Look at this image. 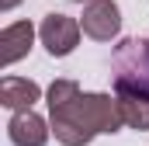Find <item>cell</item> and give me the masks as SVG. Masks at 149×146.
Listing matches in <instances>:
<instances>
[{
    "instance_id": "7a4b0ae2",
    "label": "cell",
    "mask_w": 149,
    "mask_h": 146,
    "mask_svg": "<svg viewBox=\"0 0 149 146\" xmlns=\"http://www.w3.org/2000/svg\"><path fill=\"white\" fill-rule=\"evenodd\" d=\"M114 98L149 101V38H121L111 56Z\"/></svg>"
},
{
    "instance_id": "277c9868",
    "label": "cell",
    "mask_w": 149,
    "mask_h": 146,
    "mask_svg": "<svg viewBox=\"0 0 149 146\" xmlns=\"http://www.w3.org/2000/svg\"><path fill=\"white\" fill-rule=\"evenodd\" d=\"M80 28H83V35L97 38V42H111L121 32V11H118V4L114 0H90L83 7Z\"/></svg>"
},
{
    "instance_id": "6da1fadb",
    "label": "cell",
    "mask_w": 149,
    "mask_h": 146,
    "mask_svg": "<svg viewBox=\"0 0 149 146\" xmlns=\"http://www.w3.org/2000/svg\"><path fill=\"white\" fill-rule=\"evenodd\" d=\"M49 122L63 146H87L101 132L125 125L121 105L111 94H87L76 80H56L49 87Z\"/></svg>"
},
{
    "instance_id": "5b68a950",
    "label": "cell",
    "mask_w": 149,
    "mask_h": 146,
    "mask_svg": "<svg viewBox=\"0 0 149 146\" xmlns=\"http://www.w3.org/2000/svg\"><path fill=\"white\" fill-rule=\"evenodd\" d=\"M49 125H45V118L35 115V111H14V118H10V125H7V136H10V143L14 146H45L49 143Z\"/></svg>"
},
{
    "instance_id": "8992f818",
    "label": "cell",
    "mask_w": 149,
    "mask_h": 146,
    "mask_svg": "<svg viewBox=\"0 0 149 146\" xmlns=\"http://www.w3.org/2000/svg\"><path fill=\"white\" fill-rule=\"evenodd\" d=\"M31 42H35V28L31 21H14L3 28L0 35V63L3 66H14L17 59H24L31 52Z\"/></svg>"
},
{
    "instance_id": "ba28073f",
    "label": "cell",
    "mask_w": 149,
    "mask_h": 146,
    "mask_svg": "<svg viewBox=\"0 0 149 146\" xmlns=\"http://www.w3.org/2000/svg\"><path fill=\"white\" fill-rule=\"evenodd\" d=\"M118 105H121V118H125L128 129H139V132H146V129H149V101L118 98Z\"/></svg>"
},
{
    "instance_id": "30bf717a",
    "label": "cell",
    "mask_w": 149,
    "mask_h": 146,
    "mask_svg": "<svg viewBox=\"0 0 149 146\" xmlns=\"http://www.w3.org/2000/svg\"><path fill=\"white\" fill-rule=\"evenodd\" d=\"M80 4H83V0H80ZM87 4H90V0H87Z\"/></svg>"
},
{
    "instance_id": "9c48e42d",
    "label": "cell",
    "mask_w": 149,
    "mask_h": 146,
    "mask_svg": "<svg viewBox=\"0 0 149 146\" xmlns=\"http://www.w3.org/2000/svg\"><path fill=\"white\" fill-rule=\"evenodd\" d=\"M21 0H0V11H10V7H17Z\"/></svg>"
},
{
    "instance_id": "52a82bcc",
    "label": "cell",
    "mask_w": 149,
    "mask_h": 146,
    "mask_svg": "<svg viewBox=\"0 0 149 146\" xmlns=\"http://www.w3.org/2000/svg\"><path fill=\"white\" fill-rule=\"evenodd\" d=\"M38 98H42V87L35 80H24V77H3L0 84V101L14 111H31Z\"/></svg>"
},
{
    "instance_id": "3957f363",
    "label": "cell",
    "mask_w": 149,
    "mask_h": 146,
    "mask_svg": "<svg viewBox=\"0 0 149 146\" xmlns=\"http://www.w3.org/2000/svg\"><path fill=\"white\" fill-rule=\"evenodd\" d=\"M38 35H42V45H45L49 56L63 59L80 45V21L70 18V14H45Z\"/></svg>"
}]
</instances>
